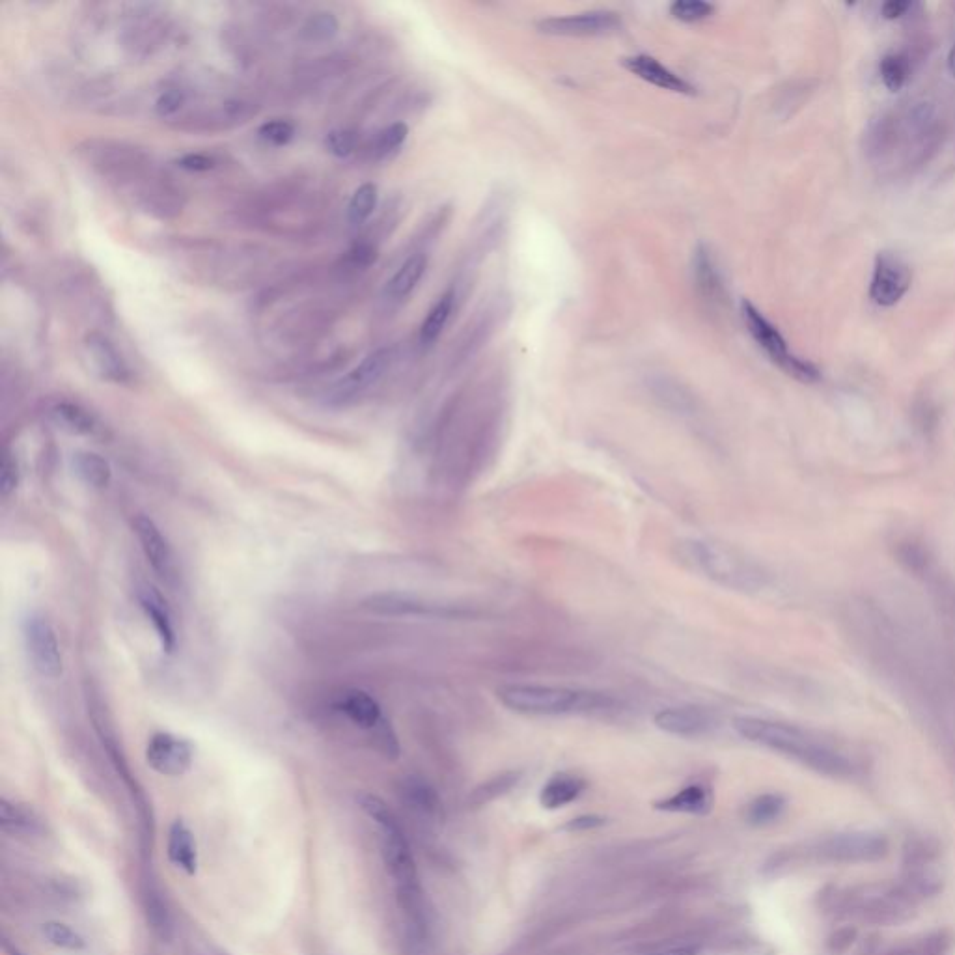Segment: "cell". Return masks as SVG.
<instances>
[{
    "label": "cell",
    "mask_w": 955,
    "mask_h": 955,
    "mask_svg": "<svg viewBox=\"0 0 955 955\" xmlns=\"http://www.w3.org/2000/svg\"><path fill=\"white\" fill-rule=\"evenodd\" d=\"M734 730L748 743L773 750L776 754L801 763L817 775L851 778L857 765L842 748L829 739L795 724L762 717H737Z\"/></svg>",
    "instance_id": "cell-1"
},
{
    "label": "cell",
    "mask_w": 955,
    "mask_h": 955,
    "mask_svg": "<svg viewBox=\"0 0 955 955\" xmlns=\"http://www.w3.org/2000/svg\"><path fill=\"white\" fill-rule=\"evenodd\" d=\"M920 901L901 883L829 888L821 896L825 913L866 926H898L913 918Z\"/></svg>",
    "instance_id": "cell-2"
},
{
    "label": "cell",
    "mask_w": 955,
    "mask_h": 955,
    "mask_svg": "<svg viewBox=\"0 0 955 955\" xmlns=\"http://www.w3.org/2000/svg\"><path fill=\"white\" fill-rule=\"evenodd\" d=\"M88 161L90 167L116 187H135L139 204L148 211H159L161 215H168L170 211H178L176 198L170 191L167 183H161L152 172V161L146 153L140 152L133 146L120 142H92L88 144Z\"/></svg>",
    "instance_id": "cell-3"
},
{
    "label": "cell",
    "mask_w": 955,
    "mask_h": 955,
    "mask_svg": "<svg viewBox=\"0 0 955 955\" xmlns=\"http://www.w3.org/2000/svg\"><path fill=\"white\" fill-rule=\"evenodd\" d=\"M679 558L687 568L719 584L720 588L741 594H756L767 586V575L758 564L743 554L715 541L683 540L678 545Z\"/></svg>",
    "instance_id": "cell-4"
},
{
    "label": "cell",
    "mask_w": 955,
    "mask_h": 955,
    "mask_svg": "<svg viewBox=\"0 0 955 955\" xmlns=\"http://www.w3.org/2000/svg\"><path fill=\"white\" fill-rule=\"evenodd\" d=\"M497 696L506 709L526 717L588 715L609 711L614 706V700L603 694L536 683L504 685L497 691Z\"/></svg>",
    "instance_id": "cell-5"
},
{
    "label": "cell",
    "mask_w": 955,
    "mask_h": 955,
    "mask_svg": "<svg viewBox=\"0 0 955 955\" xmlns=\"http://www.w3.org/2000/svg\"><path fill=\"white\" fill-rule=\"evenodd\" d=\"M359 806L366 816L375 821V825L381 831V847H383V859L387 864V870L394 885H396V894L400 898H409V896H418L424 894L418 872H416V862L411 853L409 842L405 838L402 825L394 812L388 808L383 799L372 793H362L357 797Z\"/></svg>",
    "instance_id": "cell-6"
},
{
    "label": "cell",
    "mask_w": 955,
    "mask_h": 955,
    "mask_svg": "<svg viewBox=\"0 0 955 955\" xmlns=\"http://www.w3.org/2000/svg\"><path fill=\"white\" fill-rule=\"evenodd\" d=\"M741 318L754 342L762 347L763 353L773 360L782 372L801 383H817L821 379V372L817 370L816 364L795 355L789 349L788 340L750 301L741 303Z\"/></svg>",
    "instance_id": "cell-7"
},
{
    "label": "cell",
    "mask_w": 955,
    "mask_h": 955,
    "mask_svg": "<svg viewBox=\"0 0 955 955\" xmlns=\"http://www.w3.org/2000/svg\"><path fill=\"white\" fill-rule=\"evenodd\" d=\"M888 840L879 832H838L808 847L806 855L816 862L864 864L885 859Z\"/></svg>",
    "instance_id": "cell-8"
},
{
    "label": "cell",
    "mask_w": 955,
    "mask_h": 955,
    "mask_svg": "<svg viewBox=\"0 0 955 955\" xmlns=\"http://www.w3.org/2000/svg\"><path fill=\"white\" fill-rule=\"evenodd\" d=\"M396 360L394 347H381L366 355L359 364L347 372L338 383L327 390L325 405L342 409L362 400L372 388L381 383Z\"/></svg>",
    "instance_id": "cell-9"
},
{
    "label": "cell",
    "mask_w": 955,
    "mask_h": 955,
    "mask_svg": "<svg viewBox=\"0 0 955 955\" xmlns=\"http://www.w3.org/2000/svg\"><path fill=\"white\" fill-rule=\"evenodd\" d=\"M21 629L32 668L43 678H58L62 674L64 661L53 623L42 612L32 610L23 618Z\"/></svg>",
    "instance_id": "cell-10"
},
{
    "label": "cell",
    "mask_w": 955,
    "mask_h": 955,
    "mask_svg": "<svg viewBox=\"0 0 955 955\" xmlns=\"http://www.w3.org/2000/svg\"><path fill=\"white\" fill-rule=\"evenodd\" d=\"M900 883L918 901L939 894L942 875L937 849L922 840H914L913 844H909L905 849Z\"/></svg>",
    "instance_id": "cell-11"
},
{
    "label": "cell",
    "mask_w": 955,
    "mask_h": 955,
    "mask_svg": "<svg viewBox=\"0 0 955 955\" xmlns=\"http://www.w3.org/2000/svg\"><path fill=\"white\" fill-rule=\"evenodd\" d=\"M364 607L372 610L375 614L383 616H413V618H437V620H459L471 616V610L463 609L459 605H450V603H439V601H430L424 597L413 596V594H400V592H388V594H377V596L368 597L364 601Z\"/></svg>",
    "instance_id": "cell-12"
},
{
    "label": "cell",
    "mask_w": 955,
    "mask_h": 955,
    "mask_svg": "<svg viewBox=\"0 0 955 955\" xmlns=\"http://www.w3.org/2000/svg\"><path fill=\"white\" fill-rule=\"evenodd\" d=\"M336 709L340 713H344L355 726H359L362 730H368V732H374L375 739H377L379 747L383 748L385 754L392 756V758L398 756L400 748H398L396 735L392 734L387 720L383 717V709H381L374 696L359 691V689L347 691L338 698Z\"/></svg>",
    "instance_id": "cell-13"
},
{
    "label": "cell",
    "mask_w": 955,
    "mask_h": 955,
    "mask_svg": "<svg viewBox=\"0 0 955 955\" xmlns=\"http://www.w3.org/2000/svg\"><path fill=\"white\" fill-rule=\"evenodd\" d=\"M541 34L560 38H597L612 36L623 30L622 15L612 10H592L582 14L560 15L541 19L536 25Z\"/></svg>",
    "instance_id": "cell-14"
},
{
    "label": "cell",
    "mask_w": 955,
    "mask_h": 955,
    "mask_svg": "<svg viewBox=\"0 0 955 955\" xmlns=\"http://www.w3.org/2000/svg\"><path fill=\"white\" fill-rule=\"evenodd\" d=\"M913 273L907 262L894 252H879L873 265L870 297L879 306H894L900 303L911 288Z\"/></svg>",
    "instance_id": "cell-15"
},
{
    "label": "cell",
    "mask_w": 955,
    "mask_h": 955,
    "mask_svg": "<svg viewBox=\"0 0 955 955\" xmlns=\"http://www.w3.org/2000/svg\"><path fill=\"white\" fill-rule=\"evenodd\" d=\"M194 760V748L187 739L159 732L153 734L146 747V762L155 773L163 776L185 775Z\"/></svg>",
    "instance_id": "cell-16"
},
{
    "label": "cell",
    "mask_w": 955,
    "mask_h": 955,
    "mask_svg": "<svg viewBox=\"0 0 955 955\" xmlns=\"http://www.w3.org/2000/svg\"><path fill=\"white\" fill-rule=\"evenodd\" d=\"M133 530L137 534L140 549H142V553L146 556V560L152 566L153 571L168 584L176 581V577H178L176 556H174V551H172L167 538L163 536L161 528L155 525V521L150 517L137 515L133 519Z\"/></svg>",
    "instance_id": "cell-17"
},
{
    "label": "cell",
    "mask_w": 955,
    "mask_h": 955,
    "mask_svg": "<svg viewBox=\"0 0 955 955\" xmlns=\"http://www.w3.org/2000/svg\"><path fill=\"white\" fill-rule=\"evenodd\" d=\"M653 724L668 735L702 737L715 728V719L702 707H665L655 713Z\"/></svg>",
    "instance_id": "cell-18"
},
{
    "label": "cell",
    "mask_w": 955,
    "mask_h": 955,
    "mask_svg": "<svg viewBox=\"0 0 955 955\" xmlns=\"http://www.w3.org/2000/svg\"><path fill=\"white\" fill-rule=\"evenodd\" d=\"M84 349L90 364L94 366V370L101 379L118 383V385H124L131 379V370L127 362L109 336L101 333L88 334L84 338Z\"/></svg>",
    "instance_id": "cell-19"
},
{
    "label": "cell",
    "mask_w": 955,
    "mask_h": 955,
    "mask_svg": "<svg viewBox=\"0 0 955 955\" xmlns=\"http://www.w3.org/2000/svg\"><path fill=\"white\" fill-rule=\"evenodd\" d=\"M625 70L631 71L642 79L644 83L653 84L661 90H668L681 96H694L696 88L689 81H685L681 75L674 73L670 68L663 66L657 58L650 55H635L623 58Z\"/></svg>",
    "instance_id": "cell-20"
},
{
    "label": "cell",
    "mask_w": 955,
    "mask_h": 955,
    "mask_svg": "<svg viewBox=\"0 0 955 955\" xmlns=\"http://www.w3.org/2000/svg\"><path fill=\"white\" fill-rule=\"evenodd\" d=\"M693 277L700 295L711 305H722L728 297L717 258L707 245H698L693 256Z\"/></svg>",
    "instance_id": "cell-21"
},
{
    "label": "cell",
    "mask_w": 955,
    "mask_h": 955,
    "mask_svg": "<svg viewBox=\"0 0 955 955\" xmlns=\"http://www.w3.org/2000/svg\"><path fill=\"white\" fill-rule=\"evenodd\" d=\"M137 599H139L140 609L144 610V614L152 622L153 629H155L159 642L163 646V651L172 653L176 650V629H174L172 614L168 610L165 599L153 588L152 584L139 586Z\"/></svg>",
    "instance_id": "cell-22"
},
{
    "label": "cell",
    "mask_w": 955,
    "mask_h": 955,
    "mask_svg": "<svg viewBox=\"0 0 955 955\" xmlns=\"http://www.w3.org/2000/svg\"><path fill=\"white\" fill-rule=\"evenodd\" d=\"M430 258L424 252H415L411 254L405 262L396 269V273L388 278L385 286V297L390 303H403L407 301L413 291L418 288L422 278L428 271Z\"/></svg>",
    "instance_id": "cell-23"
},
{
    "label": "cell",
    "mask_w": 955,
    "mask_h": 955,
    "mask_svg": "<svg viewBox=\"0 0 955 955\" xmlns=\"http://www.w3.org/2000/svg\"><path fill=\"white\" fill-rule=\"evenodd\" d=\"M168 859L187 875H194L198 870V851L194 834L185 821H174L168 831Z\"/></svg>",
    "instance_id": "cell-24"
},
{
    "label": "cell",
    "mask_w": 955,
    "mask_h": 955,
    "mask_svg": "<svg viewBox=\"0 0 955 955\" xmlns=\"http://www.w3.org/2000/svg\"><path fill=\"white\" fill-rule=\"evenodd\" d=\"M456 303V288H448V290L444 291L443 295L433 303L430 312L426 314V318H424L422 325H420V331H418V342H420V346H433V344L441 338V334L444 333L446 325L450 323L452 314H454V310H456Z\"/></svg>",
    "instance_id": "cell-25"
},
{
    "label": "cell",
    "mask_w": 955,
    "mask_h": 955,
    "mask_svg": "<svg viewBox=\"0 0 955 955\" xmlns=\"http://www.w3.org/2000/svg\"><path fill=\"white\" fill-rule=\"evenodd\" d=\"M713 797L711 791L706 786L693 784L687 788L681 789L678 793L666 797L663 801L655 803L657 810L663 812H674V814H707L711 810Z\"/></svg>",
    "instance_id": "cell-26"
},
{
    "label": "cell",
    "mask_w": 955,
    "mask_h": 955,
    "mask_svg": "<svg viewBox=\"0 0 955 955\" xmlns=\"http://www.w3.org/2000/svg\"><path fill=\"white\" fill-rule=\"evenodd\" d=\"M584 789H586V782L581 776L568 775V773L554 775L541 789V806L547 810H558L562 806H568L573 801H577Z\"/></svg>",
    "instance_id": "cell-27"
},
{
    "label": "cell",
    "mask_w": 955,
    "mask_h": 955,
    "mask_svg": "<svg viewBox=\"0 0 955 955\" xmlns=\"http://www.w3.org/2000/svg\"><path fill=\"white\" fill-rule=\"evenodd\" d=\"M402 795L409 808H413L418 816L426 819H437L441 814L439 795L430 784L420 776H409L402 784Z\"/></svg>",
    "instance_id": "cell-28"
},
{
    "label": "cell",
    "mask_w": 955,
    "mask_h": 955,
    "mask_svg": "<svg viewBox=\"0 0 955 955\" xmlns=\"http://www.w3.org/2000/svg\"><path fill=\"white\" fill-rule=\"evenodd\" d=\"M73 471L83 480L84 484L94 489H105L111 484V463L96 452H77L71 459Z\"/></svg>",
    "instance_id": "cell-29"
},
{
    "label": "cell",
    "mask_w": 955,
    "mask_h": 955,
    "mask_svg": "<svg viewBox=\"0 0 955 955\" xmlns=\"http://www.w3.org/2000/svg\"><path fill=\"white\" fill-rule=\"evenodd\" d=\"M51 416L60 428L75 435H94L97 431L96 416L79 403L56 402L51 409Z\"/></svg>",
    "instance_id": "cell-30"
},
{
    "label": "cell",
    "mask_w": 955,
    "mask_h": 955,
    "mask_svg": "<svg viewBox=\"0 0 955 955\" xmlns=\"http://www.w3.org/2000/svg\"><path fill=\"white\" fill-rule=\"evenodd\" d=\"M952 948V937L944 931H937L916 941L903 942L894 948H888L879 955H948Z\"/></svg>",
    "instance_id": "cell-31"
},
{
    "label": "cell",
    "mask_w": 955,
    "mask_h": 955,
    "mask_svg": "<svg viewBox=\"0 0 955 955\" xmlns=\"http://www.w3.org/2000/svg\"><path fill=\"white\" fill-rule=\"evenodd\" d=\"M786 810V799L778 793H763L747 806V821L754 827L775 823Z\"/></svg>",
    "instance_id": "cell-32"
},
{
    "label": "cell",
    "mask_w": 955,
    "mask_h": 955,
    "mask_svg": "<svg viewBox=\"0 0 955 955\" xmlns=\"http://www.w3.org/2000/svg\"><path fill=\"white\" fill-rule=\"evenodd\" d=\"M0 825L6 832L14 834H36L40 832V823L34 816L19 804L10 803L8 799L0 801Z\"/></svg>",
    "instance_id": "cell-33"
},
{
    "label": "cell",
    "mask_w": 955,
    "mask_h": 955,
    "mask_svg": "<svg viewBox=\"0 0 955 955\" xmlns=\"http://www.w3.org/2000/svg\"><path fill=\"white\" fill-rule=\"evenodd\" d=\"M519 780H521V773H517V771H508V773L493 776L491 780H487L482 786H478L472 791L469 803L472 806H484V804L491 803L502 795H506L508 791H512Z\"/></svg>",
    "instance_id": "cell-34"
},
{
    "label": "cell",
    "mask_w": 955,
    "mask_h": 955,
    "mask_svg": "<svg viewBox=\"0 0 955 955\" xmlns=\"http://www.w3.org/2000/svg\"><path fill=\"white\" fill-rule=\"evenodd\" d=\"M377 187L374 183H362L359 189L353 193L349 204H347V219L353 226H362L374 215L377 208Z\"/></svg>",
    "instance_id": "cell-35"
},
{
    "label": "cell",
    "mask_w": 955,
    "mask_h": 955,
    "mask_svg": "<svg viewBox=\"0 0 955 955\" xmlns=\"http://www.w3.org/2000/svg\"><path fill=\"white\" fill-rule=\"evenodd\" d=\"M881 79L890 92H900L911 77V62L905 53H890L881 60Z\"/></svg>",
    "instance_id": "cell-36"
},
{
    "label": "cell",
    "mask_w": 955,
    "mask_h": 955,
    "mask_svg": "<svg viewBox=\"0 0 955 955\" xmlns=\"http://www.w3.org/2000/svg\"><path fill=\"white\" fill-rule=\"evenodd\" d=\"M407 137H409V127L403 122H394V124L387 125L385 129H381L374 140L375 159L385 161V159H390L392 155H396L402 150Z\"/></svg>",
    "instance_id": "cell-37"
},
{
    "label": "cell",
    "mask_w": 955,
    "mask_h": 955,
    "mask_svg": "<svg viewBox=\"0 0 955 955\" xmlns=\"http://www.w3.org/2000/svg\"><path fill=\"white\" fill-rule=\"evenodd\" d=\"M42 935L49 944L66 952H83L86 948L83 935L64 922H45Z\"/></svg>",
    "instance_id": "cell-38"
},
{
    "label": "cell",
    "mask_w": 955,
    "mask_h": 955,
    "mask_svg": "<svg viewBox=\"0 0 955 955\" xmlns=\"http://www.w3.org/2000/svg\"><path fill=\"white\" fill-rule=\"evenodd\" d=\"M717 12V6L704 0H676L670 4V15L681 23H700Z\"/></svg>",
    "instance_id": "cell-39"
},
{
    "label": "cell",
    "mask_w": 955,
    "mask_h": 955,
    "mask_svg": "<svg viewBox=\"0 0 955 955\" xmlns=\"http://www.w3.org/2000/svg\"><path fill=\"white\" fill-rule=\"evenodd\" d=\"M258 135L260 139L265 142V144H271V146H288L293 137H295V127L288 120H269L265 124L260 125L258 129Z\"/></svg>",
    "instance_id": "cell-40"
},
{
    "label": "cell",
    "mask_w": 955,
    "mask_h": 955,
    "mask_svg": "<svg viewBox=\"0 0 955 955\" xmlns=\"http://www.w3.org/2000/svg\"><path fill=\"white\" fill-rule=\"evenodd\" d=\"M336 32H338V21L329 12H319V14L312 15L306 21L305 28H303V36L306 40H316V42L329 40V38H333Z\"/></svg>",
    "instance_id": "cell-41"
},
{
    "label": "cell",
    "mask_w": 955,
    "mask_h": 955,
    "mask_svg": "<svg viewBox=\"0 0 955 955\" xmlns=\"http://www.w3.org/2000/svg\"><path fill=\"white\" fill-rule=\"evenodd\" d=\"M325 148L338 159H346L357 148V135L351 129H333L325 137Z\"/></svg>",
    "instance_id": "cell-42"
},
{
    "label": "cell",
    "mask_w": 955,
    "mask_h": 955,
    "mask_svg": "<svg viewBox=\"0 0 955 955\" xmlns=\"http://www.w3.org/2000/svg\"><path fill=\"white\" fill-rule=\"evenodd\" d=\"M19 482H21L19 463L15 461L12 454H8L2 461V471H0V493H2V497L8 499L12 493H15V489L19 487Z\"/></svg>",
    "instance_id": "cell-43"
},
{
    "label": "cell",
    "mask_w": 955,
    "mask_h": 955,
    "mask_svg": "<svg viewBox=\"0 0 955 955\" xmlns=\"http://www.w3.org/2000/svg\"><path fill=\"white\" fill-rule=\"evenodd\" d=\"M377 256H379V250L374 243L360 241V243H355L351 250L347 252V262L351 263L353 267L366 269V267H370L377 262Z\"/></svg>",
    "instance_id": "cell-44"
},
{
    "label": "cell",
    "mask_w": 955,
    "mask_h": 955,
    "mask_svg": "<svg viewBox=\"0 0 955 955\" xmlns=\"http://www.w3.org/2000/svg\"><path fill=\"white\" fill-rule=\"evenodd\" d=\"M183 103H185V94L178 88H170V90H165L161 96L157 97L155 112L161 118H170V116L180 112Z\"/></svg>",
    "instance_id": "cell-45"
},
{
    "label": "cell",
    "mask_w": 955,
    "mask_h": 955,
    "mask_svg": "<svg viewBox=\"0 0 955 955\" xmlns=\"http://www.w3.org/2000/svg\"><path fill=\"white\" fill-rule=\"evenodd\" d=\"M176 163L187 172H209L217 167L215 157H211L208 153H185Z\"/></svg>",
    "instance_id": "cell-46"
},
{
    "label": "cell",
    "mask_w": 955,
    "mask_h": 955,
    "mask_svg": "<svg viewBox=\"0 0 955 955\" xmlns=\"http://www.w3.org/2000/svg\"><path fill=\"white\" fill-rule=\"evenodd\" d=\"M605 823V817L601 816H581L571 819L568 825H564V831H590V829H596V827H601Z\"/></svg>",
    "instance_id": "cell-47"
},
{
    "label": "cell",
    "mask_w": 955,
    "mask_h": 955,
    "mask_svg": "<svg viewBox=\"0 0 955 955\" xmlns=\"http://www.w3.org/2000/svg\"><path fill=\"white\" fill-rule=\"evenodd\" d=\"M911 10V2H901V0H890L883 6V15L886 19H900Z\"/></svg>",
    "instance_id": "cell-48"
},
{
    "label": "cell",
    "mask_w": 955,
    "mask_h": 955,
    "mask_svg": "<svg viewBox=\"0 0 955 955\" xmlns=\"http://www.w3.org/2000/svg\"><path fill=\"white\" fill-rule=\"evenodd\" d=\"M700 950L696 946H668V948H661V950H655V952H650L646 955H698Z\"/></svg>",
    "instance_id": "cell-49"
},
{
    "label": "cell",
    "mask_w": 955,
    "mask_h": 955,
    "mask_svg": "<svg viewBox=\"0 0 955 955\" xmlns=\"http://www.w3.org/2000/svg\"><path fill=\"white\" fill-rule=\"evenodd\" d=\"M948 70H950V75L955 79V42L950 49V55H948Z\"/></svg>",
    "instance_id": "cell-50"
},
{
    "label": "cell",
    "mask_w": 955,
    "mask_h": 955,
    "mask_svg": "<svg viewBox=\"0 0 955 955\" xmlns=\"http://www.w3.org/2000/svg\"><path fill=\"white\" fill-rule=\"evenodd\" d=\"M4 948H6V954L8 955H27V954H23V952H21L19 948H15V946H10L8 942L4 944Z\"/></svg>",
    "instance_id": "cell-51"
}]
</instances>
